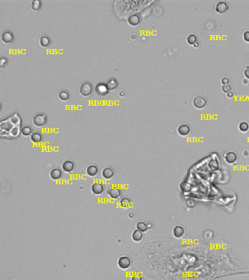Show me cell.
<instances>
[{
  "label": "cell",
  "mask_w": 249,
  "mask_h": 280,
  "mask_svg": "<svg viewBox=\"0 0 249 280\" xmlns=\"http://www.w3.org/2000/svg\"><path fill=\"white\" fill-rule=\"evenodd\" d=\"M32 122L33 124L38 128L43 127L48 122V116L45 113L40 112V113H37L34 116Z\"/></svg>",
  "instance_id": "6da1fadb"
},
{
  "label": "cell",
  "mask_w": 249,
  "mask_h": 280,
  "mask_svg": "<svg viewBox=\"0 0 249 280\" xmlns=\"http://www.w3.org/2000/svg\"><path fill=\"white\" fill-rule=\"evenodd\" d=\"M118 266L121 269L126 270L130 268L131 265H132V261L130 256L128 255H123L121 256L117 261Z\"/></svg>",
  "instance_id": "7a4b0ae2"
},
{
  "label": "cell",
  "mask_w": 249,
  "mask_h": 280,
  "mask_svg": "<svg viewBox=\"0 0 249 280\" xmlns=\"http://www.w3.org/2000/svg\"><path fill=\"white\" fill-rule=\"evenodd\" d=\"M93 91V86L90 82L86 81L84 83L81 84L80 87V94L84 97L89 96Z\"/></svg>",
  "instance_id": "3957f363"
},
{
  "label": "cell",
  "mask_w": 249,
  "mask_h": 280,
  "mask_svg": "<svg viewBox=\"0 0 249 280\" xmlns=\"http://www.w3.org/2000/svg\"><path fill=\"white\" fill-rule=\"evenodd\" d=\"M121 190L119 188V187H110L107 191V194L108 195V196L110 197L112 199H119L121 197Z\"/></svg>",
  "instance_id": "277c9868"
},
{
  "label": "cell",
  "mask_w": 249,
  "mask_h": 280,
  "mask_svg": "<svg viewBox=\"0 0 249 280\" xmlns=\"http://www.w3.org/2000/svg\"><path fill=\"white\" fill-rule=\"evenodd\" d=\"M91 191L93 194L99 196L102 195L105 191V186L100 182H94L91 186Z\"/></svg>",
  "instance_id": "5b68a950"
},
{
  "label": "cell",
  "mask_w": 249,
  "mask_h": 280,
  "mask_svg": "<svg viewBox=\"0 0 249 280\" xmlns=\"http://www.w3.org/2000/svg\"><path fill=\"white\" fill-rule=\"evenodd\" d=\"M193 104L197 109H202L207 104V100L202 96H197L194 99Z\"/></svg>",
  "instance_id": "8992f818"
},
{
  "label": "cell",
  "mask_w": 249,
  "mask_h": 280,
  "mask_svg": "<svg viewBox=\"0 0 249 280\" xmlns=\"http://www.w3.org/2000/svg\"><path fill=\"white\" fill-rule=\"evenodd\" d=\"M15 37L13 33L10 30L5 31L2 34V40L5 44H10L14 41Z\"/></svg>",
  "instance_id": "52a82bcc"
},
{
  "label": "cell",
  "mask_w": 249,
  "mask_h": 280,
  "mask_svg": "<svg viewBox=\"0 0 249 280\" xmlns=\"http://www.w3.org/2000/svg\"><path fill=\"white\" fill-rule=\"evenodd\" d=\"M62 169H63L64 172L71 173L75 169V163L72 160H65L62 163Z\"/></svg>",
  "instance_id": "ba28073f"
},
{
  "label": "cell",
  "mask_w": 249,
  "mask_h": 280,
  "mask_svg": "<svg viewBox=\"0 0 249 280\" xmlns=\"http://www.w3.org/2000/svg\"><path fill=\"white\" fill-rule=\"evenodd\" d=\"M95 91L97 94L99 96H105L106 94H108V92L110 91L108 90V87H107L105 83H103V82H100V83H98L96 86L95 87Z\"/></svg>",
  "instance_id": "9c48e42d"
},
{
  "label": "cell",
  "mask_w": 249,
  "mask_h": 280,
  "mask_svg": "<svg viewBox=\"0 0 249 280\" xmlns=\"http://www.w3.org/2000/svg\"><path fill=\"white\" fill-rule=\"evenodd\" d=\"M229 10L228 4L224 1L219 2L215 5V11L219 14L225 13Z\"/></svg>",
  "instance_id": "30bf717a"
},
{
  "label": "cell",
  "mask_w": 249,
  "mask_h": 280,
  "mask_svg": "<svg viewBox=\"0 0 249 280\" xmlns=\"http://www.w3.org/2000/svg\"><path fill=\"white\" fill-rule=\"evenodd\" d=\"M114 175H115V172H114L113 169L111 168V167L108 166L102 169V176L105 180H110V179L113 177Z\"/></svg>",
  "instance_id": "8fae6325"
},
{
  "label": "cell",
  "mask_w": 249,
  "mask_h": 280,
  "mask_svg": "<svg viewBox=\"0 0 249 280\" xmlns=\"http://www.w3.org/2000/svg\"><path fill=\"white\" fill-rule=\"evenodd\" d=\"M62 177V172L60 169L59 168H53L51 169L50 172V177L51 180L56 181V180H60Z\"/></svg>",
  "instance_id": "7c38bea8"
},
{
  "label": "cell",
  "mask_w": 249,
  "mask_h": 280,
  "mask_svg": "<svg viewBox=\"0 0 249 280\" xmlns=\"http://www.w3.org/2000/svg\"><path fill=\"white\" fill-rule=\"evenodd\" d=\"M99 172V168L97 165L95 164H91L86 168V174L88 176L91 177H96Z\"/></svg>",
  "instance_id": "4fadbf2b"
},
{
  "label": "cell",
  "mask_w": 249,
  "mask_h": 280,
  "mask_svg": "<svg viewBox=\"0 0 249 280\" xmlns=\"http://www.w3.org/2000/svg\"><path fill=\"white\" fill-rule=\"evenodd\" d=\"M173 234L177 239H180L185 234V231L184 228L181 226H175L173 230Z\"/></svg>",
  "instance_id": "5bb4252c"
},
{
  "label": "cell",
  "mask_w": 249,
  "mask_h": 280,
  "mask_svg": "<svg viewBox=\"0 0 249 280\" xmlns=\"http://www.w3.org/2000/svg\"><path fill=\"white\" fill-rule=\"evenodd\" d=\"M129 24L132 26H138L141 23V17L138 14H133L130 16L128 18Z\"/></svg>",
  "instance_id": "9a60e30c"
},
{
  "label": "cell",
  "mask_w": 249,
  "mask_h": 280,
  "mask_svg": "<svg viewBox=\"0 0 249 280\" xmlns=\"http://www.w3.org/2000/svg\"><path fill=\"white\" fill-rule=\"evenodd\" d=\"M105 84L109 91H114L119 86V82L114 77H111V78L109 79Z\"/></svg>",
  "instance_id": "2e32d148"
},
{
  "label": "cell",
  "mask_w": 249,
  "mask_h": 280,
  "mask_svg": "<svg viewBox=\"0 0 249 280\" xmlns=\"http://www.w3.org/2000/svg\"><path fill=\"white\" fill-rule=\"evenodd\" d=\"M178 133L180 136H187L190 133V127L187 124H181L178 126Z\"/></svg>",
  "instance_id": "e0dca14e"
},
{
  "label": "cell",
  "mask_w": 249,
  "mask_h": 280,
  "mask_svg": "<svg viewBox=\"0 0 249 280\" xmlns=\"http://www.w3.org/2000/svg\"><path fill=\"white\" fill-rule=\"evenodd\" d=\"M132 199L128 196H124L120 200V206L123 209H128L132 205Z\"/></svg>",
  "instance_id": "ac0fdd59"
},
{
  "label": "cell",
  "mask_w": 249,
  "mask_h": 280,
  "mask_svg": "<svg viewBox=\"0 0 249 280\" xmlns=\"http://www.w3.org/2000/svg\"><path fill=\"white\" fill-rule=\"evenodd\" d=\"M143 238V233L139 230L136 229L132 232V239L135 242H141Z\"/></svg>",
  "instance_id": "d6986e66"
},
{
  "label": "cell",
  "mask_w": 249,
  "mask_h": 280,
  "mask_svg": "<svg viewBox=\"0 0 249 280\" xmlns=\"http://www.w3.org/2000/svg\"><path fill=\"white\" fill-rule=\"evenodd\" d=\"M237 156L234 152H229L225 155V161L227 162L228 163H234L237 161Z\"/></svg>",
  "instance_id": "ffe728a7"
},
{
  "label": "cell",
  "mask_w": 249,
  "mask_h": 280,
  "mask_svg": "<svg viewBox=\"0 0 249 280\" xmlns=\"http://www.w3.org/2000/svg\"><path fill=\"white\" fill-rule=\"evenodd\" d=\"M51 40L48 35H43L40 38V45L43 47H48L51 45Z\"/></svg>",
  "instance_id": "44dd1931"
},
{
  "label": "cell",
  "mask_w": 249,
  "mask_h": 280,
  "mask_svg": "<svg viewBox=\"0 0 249 280\" xmlns=\"http://www.w3.org/2000/svg\"><path fill=\"white\" fill-rule=\"evenodd\" d=\"M30 139L31 140H32V142H33L34 143L38 144V143L41 142L42 141V139H43V137H42V135L41 133H40V132H38V131H35V132H33L32 135L30 136Z\"/></svg>",
  "instance_id": "7402d4cb"
},
{
  "label": "cell",
  "mask_w": 249,
  "mask_h": 280,
  "mask_svg": "<svg viewBox=\"0 0 249 280\" xmlns=\"http://www.w3.org/2000/svg\"><path fill=\"white\" fill-rule=\"evenodd\" d=\"M58 96L62 102H67L69 99V97H70V94H69V91H67V90H61L59 92Z\"/></svg>",
  "instance_id": "603a6c76"
},
{
  "label": "cell",
  "mask_w": 249,
  "mask_h": 280,
  "mask_svg": "<svg viewBox=\"0 0 249 280\" xmlns=\"http://www.w3.org/2000/svg\"><path fill=\"white\" fill-rule=\"evenodd\" d=\"M33 133V130L32 126H29V125H26L23 126L21 128V134L23 137H29Z\"/></svg>",
  "instance_id": "cb8c5ba5"
},
{
  "label": "cell",
  "mask_w": 249,
  "mask_h": 280,
  "mask_svg": "<svg viewBox=\"0 0 249 280\" xmlns=\"http://www.w3.org/2000/svg\"><path fill=\"white\" fill-rule=\"evenodd\" d=\"M136 228H137V230L143 232V233L147 231L148 229L149 228L148 225L146 222H143V221H139V222H137V224H136Z\"/></svg>",
  "instance_id": "d4e9b609"
},
{
  "label": "cell",
  "mask_w": 249,
  "mask_h": 280,
  "mask_svg": "<svg viewBox=\"0 0 249 280\" xmlns=\"http://www.w3.org/2000/svg\"><path fill=\"white\" fill-rule=\"evenodd\" d=\"M42 2L40 0H33L32 2V9L34 11L40 10L42 7Z\"/></svg>",
  "instance_id": "484cf974"
},
{
  "label": "cell",
  "mask_w": 249,
  "mask_h": 280,
  "mask_svg": "<svg viewBox=\"0 0 249 280\" xmlns=\"http://www.w3.org/2000/svg\"><path fill=\"white\" fill-rule=\"evenodd\" d=\"M197 42V37L194 34H191L187 37V42L189 45H193Z\"/></svg>",
  "instance_id": "4316f807"
},
{
  "label": "cell",
  "mask_w": 249,
  "mask_h": 280,
  "mask_svg": "<svg viewBox=\"0 0 249 280\" xmlns=\"http://www.w3.org/2000/svg\"><path fill=\"white\" fill-rule=\"evenodd\" d=\"M239 129L242 132H246L249 130V124L247 122H241L239 124Z\"/></svg>",
  "instance_id": "83f0119b"
},
{
  "label": "cell",
  "mask_w": 249,
  "mask_h": 280,
  "mask_svg": "<svg viewBox=\"0 0 249 280\" xmlns=\"http://www.w3.org/2000/svg\"><path fill=\"white\" fill-rule=\"evenodd\" d=\"M232 87L230 84H226V85H223L222 86V91L224 92L225 93H228L229 92L232 91Z\"/></svg>",
  "instance_id": "f1b7e54d"
},
{
  "label": "cell",
  "mask_w": 249,
  "mask_h": 280,
  "mask_svg": "<svg viewBox=\"0 0 249 280\" xmlns=\"http://www.w3.org/2000/svg\"><path fill=\"white\" fill-rule=\"evenodd\" d=\"M7 57H2L0 60V67L4 68V67L7 65Z\"/></svg>",
  "instance_id": "f546056e"
},
{
  "label": "cell",
  "mask_w": 249,
  "mask_h": 280,
  "mask_svg": "<svg viewBox=\"0 0 249 280\" xmlns=\"http://www.w3.org/2000/svg\"><path fill=\"white\" fill-rule=\"evenodd\" d=\"M229 79L227 77H224L222 79H221V83L223 85H226V84H229Z\"/></svg>",
  "instance_id": "4dcf8cb0"
},
{
  "label": "cell",
  "mask_w": 249,
  "mask_h": 280,
  "mask_svg": "<svg viewBox=\"0 0 249 280\" xmlns=\"http://www.w3.org/2000/svg\"><path fill=\"white\" fill-rule=\"evenodd\" d=\"M243 39L247 42H249V31H246L243 34Z\"/></svg>",
  "instance_id": "1f68e13d"
},
{
  "label": "cell",
  "mask_w": 249,
  "mask_h": 280,
  "mask_svg": "<svg viewBox=\"0 0 249 280\" xmlns=\"http://www.w3.org/2000/svg\"><path fill=\"white\" fill-rule=\"evenodd\" d=\"M131 280H143V277L141 275H139V274H136V275L132 276Z\"/></svg>",
  "instance_id": "d6a6232c"
},
{
  "label": "cell",
  "mask_w": 249,
  "mask_h": 280,
  "mask_svg": "<svg viewBox=\"0 0 249 280\" xmlns=\"http://www.w3.org/2000/svg\"><path fill=\"white\" fill-rule=\"evenodd\" d=\"M244 75L247 79L249 80V67H247V69L244 71Z\"/></svg>",
  "instance_id": "836d02e7"
},
{
  "label": "cell",
  "mask_w": 249,
  "mask_h": 280,
  "mask_svg": "<svg viewBox=\"0 0 249 280\" xmlns=\"http://www.w3.org/2000/svg\"><path fill=\"white\" fill-rule=\"evenodd\" d=\"M234 92L233 91H230V92H229L228 93H226V96L228 97V98H229V99H231L232 98V97L234 96Z\"/></svg>",
  "instance_id": "e575fe53"
},
{
  "label": "cell",
  "mask_w": 249,
  "mask_h": 280,
  "mask_svg": "<svg viewBox=\"0 0 249 280\" xmlns=\"http://www.w3.org/2000/svg\"><path fill=\"white\" fill-rule=\"evenodd\" d=\"M119 96L121 97H123V96H125V91H123V90H121V91H119Z\"/></svg>",
  "instance_id": "d590c367"
},
{
  "label": "cell",
  "mask_w": 249,
  "mask_h": 280,
  "mask_svg": "<svg viewBox=\"0 0 249 280\" xmlns=\"http://www.w3.org/2000/svg\"><path fill=\"white\" fill-rule=\"evenodd\" d=\"M128 216H129V217H130V218H133L134 216V214L132 213V212H130V213L128 214Z\"/></svg>",
  "instance_id": "8d00e7d4"
},
{
  "label": "cell",
  "mask_w": 249,
  "mask_h": 280,
  "mask_svg": "<svg viewBox=\"0 0 249 280\" xmlns=\"http://www.w3.org/2000/svg\"><path fill=\"white\" fill-rule=\"evenodd\" d=\"M199 45H200V43H199L198 41H197L195 44H194V47H199Z\"/></svg>",
  "instance_id": "74e56055"
}]
</instances>
